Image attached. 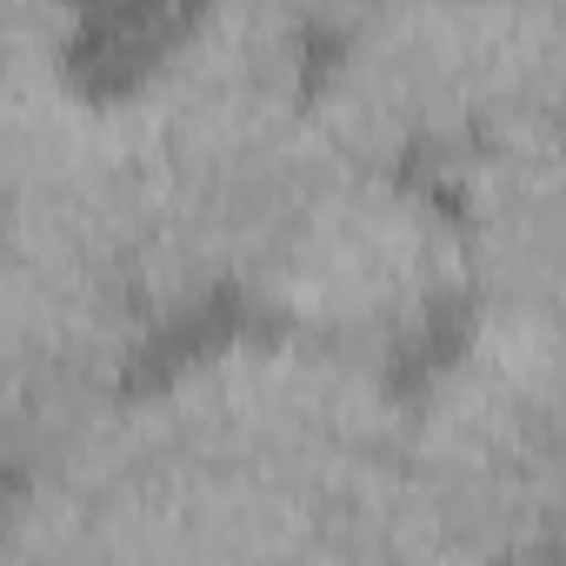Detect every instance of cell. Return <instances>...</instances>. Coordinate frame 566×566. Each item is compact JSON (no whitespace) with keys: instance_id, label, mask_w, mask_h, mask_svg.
<instances>
[{"instance_id":"1","label":"cell","mask_w":566,"mask_h":566,"mask_svg":"<svg viewBox=\"0 0 566 566\" xmlns=\"http://www.w3.org/2000/svg\"><path fill=\"white\" fill-rule=\"evenodd\" d=\"M240 287L260 294L273 327L380 367L467 301V260L447 193L394 167L334 160L253 253Z\"/></svg>"},{"instance_id":"2","label":"cell","mask_w":566,"mask_h":566,"mask_svg":"<svg viewBox=\"0 0 566 566\" xmlns=\"http://www.w3.org/2000/svg\"><path fill=\"white\" fill-rule=\"evenodd\" d=\"M87 0H0V180L87 101Z\"/></svg>"}]
</instances>
